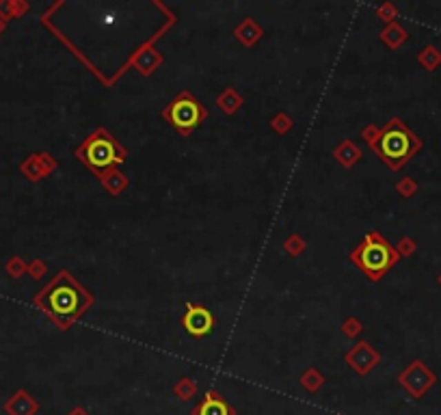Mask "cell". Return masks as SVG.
I'll return each instance as SVG.
<instances>
[{"instance_id": "cell-11", "label": "cell", "mask_w": 441, "mask_h": 415, "mask_svg": "<svg viewBox=\"0 0 441 415\" xmlns=\"http://www.w3.org/2000/svg\"><path fill=\"white\" fill-rule=\"evenodd\" d=\"M398 190H400V195H404V197H413L415 195V190H418V184L413 182V180H402L400 184H398Z\"/></svg>"}, {"instance_id": "cell-8", "label": "cell", "mask_w": 441, "mask_h": 415, "mask_svg": "<svg viewBox=\"0 0 441 415\" xmlns=\"http://www.w3.org/2000/svg\"><path fill=\"white\" fill-rule=\"evenodd\" d=\"M193 415H234V409L227 405L221 396L210 394L206 401L193 411Z\"/></svg>"}, {"instance_id": "cell-7", "label": "cell", "mask_w": 441, "mask_h": 415, "mask_svg": "<svg viewBox=\"0 0 441 415\" xmlns=\"http://www.w3.org/2000/svg\"><path fill=\"white\" fill-rule=\"evenodd\" d=\"M182 327L186 329L193 338H206L215 329V316L204 305H195V303H186V314L182 318Z\"/></svg>"}, {"instance_id": "cell-2", "label": "cell", "mask_w": 441, "mask_h": 415, "mask_svg": "<svg viewBox=\"0 0 441 415\" xmlns=\"http://www.w3.org/2000/svg\"><path fill=\"white\" fill-rule=\"evenodd\" d=\"M370 148L389 169L396 171L422 150V139H418L398 117H394L387 121L381 132H377V136L370 139Z\"/></svg>"}, {"instance_id": "cell-5", "label": "cell", "mask_w": 441, "mask_h": 415, "mask_svg": "<svg viewBox=\"0 0 441 415\" xmlns=\"http://www.w3.org/2000/svg\"><path fill=\"white\" fill-rule=\"evenodd\" d=\"M206 115L208 110L199 104V100H195V95L188 91L177 93L169 102V106L162 110V117L182 134H190L195 128L206 119Z\"/></svg>"}, {"instance_id": "cell-6", "label": "cell", "mask_w": 441, "mask_h": 415, "mask_svg": "<svg viewBox=\"0 0 441 415\" xmlns=\"http://www.w3.org/2000/svg\"><path fill=\"white\" fill-rule=\"evenodd\" d=\"M398 381L413 398H422L435 385L437 376L427 368V365H424V361H413L409 368L398 376Z\"/></svg>"}, {"instance_id": "cell-10", "label": "cell", "mask_w": 441, "mask_h": 415, "mask_svg": "<svg viewBox=\"0 0 441 415\" xmlns=\"http://www.w3.org/2000/svg\"><path fill=\"white\" fill-rule=\"evenodd\" d=\"M383 39L391 45V48H398L400 43L406 41V33H404V28H400L398 24H391L383 30Z\"/></svg>"}, {"instance_id": "cell-1", "label": "cell", "mask_w": 441, "mask_h": 415, "mask_svg": "<svg viewBox=\"0 0 441 415\" xmlns=\"http://www.w3.org/2000/svg\"><path fill=\"white\" fill-rule=\"evenodd\" d=\"M35 303L46 310V314H50L52 318H57L59 323L65 321V325H68L72 318H76L78 314H83L91 305V296L83 288H80V285L68 273H61L35 298Z\"/></svg>"}, {"instance_id": "cell-3", "label": "cell", "mask_w": 441, "mask_h": 415, "mask_svg": "<svg viewBox=\"0 0 441 415\" xmlns=\"http://www.w3.org/2000/svg\"><path fill=\"white\" fill-rule=\"evenodd\" d=\"M351 260L359 270H364L368 279L379 281L398 262V251L379 232H370L351 253Z\"/></svg>"}, {"instance_id": "cell-13", "label": "cell", "mask_w": 441, "mask_h": 415, "mask_svg": "<svg viewBox=\"0 0 441 415\" xmlns=\"http://www.w3.org/2000/svg\"><path fill=\"white\" fill-rule=\"evenodd\" d=\"M439 285H441V277H439Z\"/></svg>"}, {"instance_id": "cell-12", "label": "cell", "mask_w": 441, "mask_h": 415, "mask_svg": "<svg viewBox=\"0 0 441 415\" xmlns=\"http://www.w3.org/2000/svg\"><path fill=\"white\" fill-rule=\"evenodd\" d=\"M413 249H415V245H413V241H409V238H404V241L400 243V251H404L406 255L413 253Z\"/></svg>"}, {"instance_id": "cell-9", "label": "cell", "mask_w": 441, "mask_h": 415, "mask_svg": "<svg viewBox=\"0 0 441 415\" xmlns=\"http://www.w3.org/2000/svg\"><path fill=\"white\" fill-rule=\"evenodd\" d=\"M418 61H420L422 65L427 68L429 72H433V70H437V68L441 65V52L437 50L435 45H427V48H424V50L420 52Z\"/></svg>"}, {"instance_id": "cell-4", "label": "cell", "mask_w": 441, "mask_h": 415, "mask_svg": "<svg viewBox=\"0 0 441 415\" xmlns=\"http://www.w3.org/2000/svg\"><path fill=\"white\" fill-rule=\"evenodd\" d=\"M76 156H78V161H83L89 169L100 173L106 167L124 163L126 150L119 145V141L115 136L108 134L104 128H100V130L91 132L83 141V145L76 150Z\"/></svg>"}]
</instances>
